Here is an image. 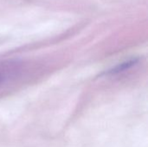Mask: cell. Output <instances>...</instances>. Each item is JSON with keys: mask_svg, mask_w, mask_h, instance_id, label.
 <instances>
[{"mask_svg": "<svg viewBox=\"0 0 148 147\" xmlns=\"http://www.w3.org/2000/svg\"><path fill=\"white\" fill-rule=\"evenodd\" d=\"M18 71L16 67L12 66H6V65H0V88L10 81H12L16 72Z\"/></svg>", "mask_w": 148, "mask_h": 147, "instance_id": "6da1fadb", "label": "cell"}]
</instances>
